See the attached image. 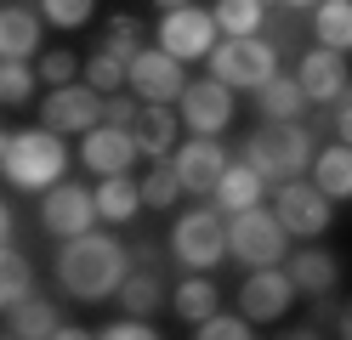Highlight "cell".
<instances>
[{
    "label": "cell",
    "instance_id": "obj_1",
    "mask_svg": "<svg viewBox=\"0 0 352 340\" xmlns=\"http://www.w3.org/2000/svg\"><path fill=\"white\" fill-rule=\"evenodd\" d=\"M125 272H131V249L120 238L97 233V227L63 238V249H57V284L69 289L74 301H85V306L114 301L120 284H125Z\"/></svg>",
    "mask_w": 352,
    "mask_h": 340
},
{
    "label": "cell",
    "instance_id": "obj_2",
    "mask_svg": "<svg viewBox=\"0 0 352 340\" xmlns=\"http://www.w3.org/2000/svg\"><path fill=\"white\" fill-rule=\"evenodd\" d=\"M313 142L318 136L301 120H261V131L245 136V165L261 170L267 181H290L313 165Z\"/></svg>",
    "mask_w": 352,
    "mask_h": 340
},
{
    "label": "cell",
    "instance_id": "obj_3",
    "mask_svg": "<svg viewBox=\"0 0 352 340\" xmlns=\"http://www.w3.org/2000/svg\"><path fill=\"white\" fill-rule=\"evenodd\" d=\"M63 170H69V148H63V136L52 125L12 131V148L0 159V176H6L12 188L40 193V188H52V181H63Z\"/></svg>",
    "mask_w": 352,
    "mask_h": 340
},
{
    "label": "cell",
    "instance_id": "obj_4",
    "mask_svg": "<svg viewBox=\"0 0 352 340\" xmlns=\"http://www.w3.org/2000/svg\"><path fill=\"white\" fill-rule=\"evenodd\" d=\"M228 256L239 267H278L290 256V233L267 204H250V210L228 216Z\"/></svg>",
    "mask_w": 352,
    "mask_h": 340
},
{
    "label": "cell",
    "instance_id": "obj_5",
    "mask_svg": "<svg viewBox=\"0 0 352 340\" xmlns=\"http://www.w3.org/2000/svg\"><path fill=\"white\" fill-rule=\"evenodd\" d=\"M210 74L233 91H256L261 80L278 74V45L261 34H222V45H210Z\"/></svg>",
    "mask_w": 352,
    "mask_h": 340
},
{
    "label": "cell",
    "instance_id": "obj_6",
    "mask_svg": "<svg viewBox=\"0 0 352 340\" xmlns=\"http://www.w3.org/2000/svg\"><path fill=\"white\" fill-rule=\"evenodd\" d=\"M165 238H170V256L182 261L188 272H210L216 261L228 256V227H222V210H182Z\"/></svg>",
    "mask_w": 352,
    "mask_h": 340
},
{
    "label": "cell",
    "instance_id": "obj_7",
    "mask_svg": "<svg viewBox=\"0 0 352 340\" xmlns=\"http://www.w3.org/2000/svg\"><path fill=\"white\" fill-rule=\"evenodd\" d=\"M273 216L284 221V233H290V238H307V244H313L324 227L336 221V199L318 193L313 181L290 176V181H278V193H273Z\"/></svg>",
    "mask_w": 352,
    "mask_h": 340
},
{
    "label": "cell",
    "instance_id": "obj_8",
    "mask_svg": "<svg viewBox=\"0 0 352 340\" xmlns=\"http://www.w3.org/2000/svg\"><path fill=\"white\" fill-rule=\"evenodd\" d=\"M40 120H46L57 136H85L91 125H102V91L69 80V85H52L46 102H40Z\"/></svg>",
    "mask_w": 352,
    "mask_h": 340
},
{
    "label": "cell",
    "instance_id": "obj_9",
    "mask_svg": "<svg viewBox=\"0 0 352 340\" xmlns=\"http://www.w3.org/2000/svg\"><path fill=\"white\" fill-rule=\"evenodd\" d=\"M40 227L52 238H74L97 227V193L85 181H52L46 199H40Z\"/></svg>",
    "mask_w": 352,
    "mask_h": 340
},
{
    "label": "cell",
    "instance_id": "obj_10",
    "mask_svg": "<svg viewBox=\"0 0 352 340\" xmlns=\"http://www.w3.org/2000/svg\"><path fill=\"white\" fill-rule=\"evenodd\" d=\"M176 113H182V125L193 136H222L233 125V85L222 80H188L182 85V97H176Z\"/></svg>",
    "mask_w": 352,
    "mask_h": 340
},
{
    "label": "cell",
    "instance_id": "obj_11",
    "mask_svg": "<svg viewBox=\"0 0 352 340\" xmlns=\"http://www.w3.org/2000/svg\"><path fill=\"white\" fill-rule=\"evenodd\" d=\"M182 68H188V63H176L170 52H160V45H142V52L125 63V85L137 91L142 102H176V97H182V85H188Z\"/></svg>",
    "mask_w": 352,
    "mask_h": 340
},
{
    "label": "cell",
    "instance_id": "obj_12",
    "mask_svg": "<svg viewBox=\"0 0 352 340\" xmlns=\"http://www.w3.org/2000/svg\"><path fill=\"white\" fill-rule=\"evenodd\" d=\"M216 34H222V29H216V17L199 12V6H176V12L160 17V52H170L176 63H199V57H210Z\"/></svg>",
    "mask_w": 352,
    "mask_h": 340
},
{
    "label": "cell",
    "instance_id": "obj_13",
    "mask_svg": "<svg viewBox=\"0 0 352 340\" xmlns=\"http://www.w3.org/2000/svg\"><path fill=\"white\" fill-rule=\"evenodd\" d=\"M296 301V284H290V272L278 267H250V278L239 284V312L250 317V324H278L284 312H290Z\"/></svg>",
    "mask_w": 352,
    "mask_h": 340
},
{
    "label": "cell",
    "instance_id": "obj_14",
    "mask_svg": "<svg viewBox=\"0 0 352 340\" xmlns=\"http://www.w3.org/2000/svg\"><path fill=\"white\" fill-rule=\"evenodd\" d=\"M222 170H228V148H216V136H188V142H176L182 193H216Z\"/></svg>",
    "mask_w": 352,
    "mask_h": 340
},
{
    "label": "cell",
    "instance_id": "obj_15",
    "mask_svg": "<svg viewBox=\"0 0 352 340\" xmlns=\"http://www.w3.org/2000/svg\"><path fill=\"white\" fill-rule=\"evenodd\" d=\"M80 159H85V170L91 176H120L131 170V159H137V136H131L125 125H91L85 131V142H80Z\"/></svg>",
    "mask_w": 352,
    "mask_h": 340
},
{
    "label": "cell",
    "instance_id": "obj_16",
    "mask_svg": "<svg viewBox=\"0 0 352 340\" xmlns=\"http://www.w3.org/2000/svg\"><path fill=\"white\" fill-rule=\"evenodd\" d=\"M296 80L307 91V102H341V91L352 85L346 80V57L329 52V45H313V52L296 63Z\"/></svg>",
    "mask_w": 352,
    "mask_h": 340
},
{
    "label": "cell",
    "instance_id": "obj_17",
    "mask_svg": "<svg viewBox=\"0 0 352 340\" xmlns=\"http://www.w3.org/2000/svg\"><path fill=\"white\" fill-rule=\"evenodd\" d=\"M284 272H290L296 295H329V289L341 284V261L329 256V249H318V244H307V249H296V256H284Z\"/></svg>",
    "mask_w": 352,
    "mask_h": 340
},
{
    "label": "cell",
    "instance_id": "obj_18",
    "mask_svg": "<svg viewBox=\"0 0 352 340\" xmlns=\"http://www.w3.org/2000/svg\"><path fill=\"white\" fill-rule=\"evenodd\" d=\"M40 12L29 6H0V63H29L40 52Z\"/></svg>",
    "mask_w": 352,
    "mask_h": 340
},
{
    "label": "cell",
    "instance_id": "obj_19",
    "mask_svg": "<svg viewBox=\"0 0 352 340\" xmlns=\"http://www.w3.org/2000/svg\"><path fill=\"white\" fill-rule=\"evenodd\" d=\"M261 193H267V176L250 170L245 159H239V165L228 159V170H222V181H216L210 199H216V210H222V216H239V210H250V204H261Z\"/></svg>",
    "mask_w": 352,
    "mask_h": 340
},
{
    "label": "cell",
    "instance_id": "obj_20",
    "mask_svg": "<svg viewBox=\"0 0 352 340\" xmlns=\"http://www.w3.org/2000/svg\"><path fill=\"white\" fill-rule=\"evenodd\" d=\"M131 136H137V153L165 159V153L176 148V113H170V102H142V113H137V125H131Z\"/></svg>",
    "mask_w": 352,
    "mask_h": 340
},
{
    "label": "cell",
    "instance_id": "obj_21",
    "mask_svg": "<svg viewBox=\"0 0 352 340\" xmlns=\"http://www.w3.org/2000/svg\"><path fill=\"white\" fill-rule=\"evenodd\" d=\"M57 324H63V312L52 301H34V295H29V301H17L6 312V329H0V335H6V340H52Z\"/></svg>",
    "mask_w": 352,
    "mask_h": 340
},
{
    "label": "cell",
    "instance_id": "obj_22",
    "mask_svg": "<svg viewBox=\"0 0 352 340\" xmlns=\"http://www.w3.org/2000/svg\"><path fill=\"white\" fill-rule=\"evenodd\" d=\"M91 193H97V221H114L120 227V221H131L142 210V181H131L125 170L120 176H102Z\"/></svg>",
    "mask_w": 352,
    "mask_h": 340
},
{
    "label": "cell",
    "instance_id": "obj_23",
    "mask_svg": "<svg viewBox=\"0 0 352 340\" xmlns=\"http://www.w3.org/2000/svg\"><path fill=\"white\" fill-rule=\"evenodd\" d=\"M256 108H261V120H301L307 91H301L296 74H273V80L256 85Z\"/></svg>",
    "mask_w": 352,
    "mask_h": 340
},
{
    "label": "cell",
    "instance_id": "obj_24",
    "mask_svg": "<svg viewBox=\"0 0 352 340\" xmlns=\"http://www.w3.org/2000/svg\"><path fill=\"white\" fill-rule=\"evenodd\" d=\"M313 188L329 193V199H352V148L346 142L313 153Z\"/></svg>",
    "mask_w": 352,
    "mask_h": 340
},
{
    "label": "cell",
    "instance_id": "obj_25",
    "mask_svg": "<svg viewBox=\"0 0 352 340\" xmlns=\"http://www.w3.org/2000/svg\"><path fill=\"white\" fill-rule=\"evenodd\" d=\"M170 301V289H165V278L153 267H137V272H125V284H120V306L125 312H137V317H153Z\"/></svg>",
    "mask_w": 352,
    "mask_h": 340
},
{
    "label": "cell",
    "instance_id": "obj_26",
    "mask_svg": "<svg viewBox=\"0 0 352 340\" xmlns=\"http://www.w3.org/2000/svg\"><path fill=\"white\" fill-rule=\"evenodd\" d=\"M313 40L329 52H352V0H318L313 6Z\"/></svg>",
    "mask_w": 352,
    "mask_h": 340
},
{
    "label": "cell",
    "instance_id": "obj_27",
    "mask_svg": "<svg viewBox=\"0 0 352 340\" xmlns=\"http://www.w3.org/2000/svg\"><path fill=\"white\" fill-rule=\"evenodd\" d=\"M170 306H176L182 324H199V317H210L216 306H222V289H216L205 272H193V278H182V284L170 289Z\"/></svg>",
    "mask_w": 352,
    "mask_h": 340
},
{
    "label": "cell",
    "instance_id": "obj_28",
    "mask_svg": "<svg viewBox=\"0 0 352 340\" xmlns=\"http://www.w3.org/2000/svg\"><path fill=\"white\" fill-rule=\"evenodd\" d=\"M34 295V267L23 249H12V244H0V312H12L17 301H29Z\"/></svg>",
    "mask_w": 352,
    "mask_h": 340
},
{
    "label": "cell",
    "instance_id": "obj_29",
    "mask_svg": "<svg viewBox=\"0 0 352 340\" xmlns=\"http://www.w3.org/2000/svg\"><path fill=\"white\" fill-rule=\"evenodd\" d=\"M210 17H216V29H222V34H261V23H267V0H216Z\"/></svg>",
    "mask_w": 352,
    "mask_h": 340
},
{
    "label": "cell",
    "instance_id": "obj_30",
    "mask_svg": "<svg viewBox=\"0 0 352 340\" xmlns=\"http://www.w3.org/2000/svg\"><path fill=\"white\" fill-rule=\"evenodd\" d=\"M182 199V176H176V159H153V170L142 176V204L148 210H170Z\"/></svg>",
    "mask_w": 352,
    "mask_h": 340
},
{
    "label": "cell",
    "instance_id": "obj_31",
    "mask_svg": "<svg viewBox=\"0 0 352 340\" xmlns=\"http://www.w3.org/2000/svg\"><path fill=\"white\" fill-rule=\"evenodd\" d=\"M34 91H40V74L29 63H0V108H29Z\"/></svg>",
    "mask_w": 352,
    "mask_h": 340
},
{
    "label": "cell",
    "instance_id": "obj_32",
    "mask_svg": "<svg viewBox=\"0 0 352 340\" xmlns=\"http://www.w3.org/2000/svg\"><path fill=\"white\" fill-rule=\"evenodd\" d=\"M80 80H85V85H97L102 97H108V91H120V85H125V57H114V52H102V45H97V52L85 57Z\"/></svg>",
    "mask_w": 352,
    "mask_h": 340
},
{
    "label": "cell",
    "instance_id": "obj_33",
    "mask_svg": "<svg viewBox=\"0 0 352 340\" xmlns=\"http://www.w3.org/2000/svg\"><path fill=\"white\" fill-rule=\"evenodd\" d=\"M193 335H199V340H250L256 329H250L245 312H222V306H216L210 317H199V324H193Z\"/></svg>",
    "mask_w": 352,
    "mask_h": 340
},
{
    "label": "cell",
    "instance_id": "obj_34",
    "mask_svg": "<svg viewBox=\"0 0 352 340\" xmlns=\"http://www.w3.org/2000/svg\"><path fill=\"white\" fill-rule=\"evenodd\" d=\"M102 52H114V57H137L142 52V23L131 17V12H120V17H108V34H102Z\"/></svg>",
    "mask_w": 352,
    "mask_h": 340
},
{
    "label": "cell",
    "instance_id": "obj_35",
    "mask_svg": "<svg viewBox=\"0 0 352 340\" xmlns=\"http://www.w3.org/2000/svg\"><path fill=\"white\" fill-rule=\"evenodd\" d=\"M91 12H97V0H40V17L52 29H85Z\"/></svg>",
    "mask_w": 352,
    "mask_h": 340
},
{
    "label": "cell",
    "instance_id": "obj_36",
    "mask_svg": "<svg viewBox=\"0 0 352 340\" xmlns=\"http://www.w3.org/2000/svg\"><path fill=\"white\" fill-rule=\"evenodd\" d=\"M69 80H80V57L74 52H63V45H57V52H40V85H69Z\"/></svg>",
    "mask_w": 352,
    "mask_h": 340
},
{
    "label": "cell",
    "instance_id": "obj_37",
    "mask_svg": "<svg viewBox=\"0 0 352 340\" xmlns=\"http://www.w3.org/2000/svg\"><path fill=\"white\" fill-rule=\"evenodd\" d=\"M97 335H102V340H153L160 329H153L148 317H137V312H125V317H114V324H102Z\"/></svg>",
    "mask_w": 352,
    "mask_h": 340
},
{
    "label": "cell",
    "instance_id": "obj_38",
    "mask_svg": "<svg viewBox=\"0 0 352 340\" xmlns=\"http://www.w3.org/2000/svg\"><path fill=\"white\" fill-rule=\"evenodd\" d=\"M137 113H142V108L131 102V97H120V91H108V97H102V120H108V125H125V131H131V125H137Z\"/></svg>",
    "mask_w": 352,
    "mask_h": 340
},
{
    "label": "cell",
    "instance_id": "obj_39",
    "mask_svg": "<svg viewBox=\"0 0 352 340\" xmlns=\"http://www.w3.org/2000/svg\"><path fill=\"white\" fill-rule=\"evenodd\" d=\"M336 142L352 148V85L341 91V102H336Z\"/></svg>",
    "mask_w": 352,
    "mask_h": 340
},
{
    "label": "cell",
    "instance_id": "obj_40",
    "mask_svg": "<svg viewBox=\"0 0 352 340\" xmlns=\"http://www.w3.org/2000/svg\"><path fill=\"white\" fill-rule=\"evenodd\" d=\"M131 261H137V267H153V261H160V244H153V238H137V244H131Z\"/></svg>",
    "mask_w": 352,
    "mask_h": 340
},
{
    "label": "cell",
    "instance_id": "obj_41",
    "mask_svg": "<svg viewBox=\"0 0 352 340\" xmlns=\"http://www.w3.org/2000/svg\"><path fill=\"white\" fill-rule=\"evenodd\" d=\"M336 335L352 340V301H341V312H336Z\"/></svg>",
    "mask_w": 352,
    "mask_h": 340
},
{
    "label": "cell",
    "instance_id": "obj_42",
    "mask_svg": "<svg viewBox=\"0 0 352 340\" xmlns=\"http://www.w3.org/2000/svg\"><path fill=\"white\" fill-rule=\"evenodd\" d=\"M80 335H85V329H80V324H69V317H63V324H57V335H52V340H80Z\"/></svg>",
    "mask_w": 352,
    "mask_h": 340
},
{
    "label": "cell",
    "instance_id": "obj_43",
    "mask_svg": "<svg viewBox=\"0 0 352 340\" xmlns=\"http://www.w3.org/2000/svg\"><path fill=\"white\" fill-rule=\"evenodd\" d=\"M6 233H12V210L0 204V244H6Z\"/></svg>",
    "mask_w": 352,
    "mask_h": 340
},
{
    "label": "cell",
    "instance_id": "obj_44",
    "mask_svg": "<svg viewBox=\"0 0 352 340\" xmlns=\"http://www.w3.org/2000/svg\"><path fill=\"white\" fill-rule=\"evenodd\" d=\"M160 12H176V6H193V0H153Z\"/></svg>",
    "mask_w": 352,
    "mask_h": 340
},
{
    "label": "cell",
    "instance_id": "obj_45",
    "mask_svg": "<svg viewBox=\"0 0 352 340\" xmlns=\"http://www.w3.org/2000/svg\"><path fill=\"white\" fill-rule=\"evenodd\" d=\"M284 6H290V12H313L318 0H284Z\"/></svg>",
    "mask_w": 352,
    "mask_h": 340
},
{
    "label": "cell",
    "instance_id": "obj_46",
    "mask_svg": "<svg viewBox=\"0 0 352 340\" xmlns=\"http://www.w3.org/2000/svg\"><path fill=\"white\" fill-rule=\"evenodd\" d=\"M6 148H12V131H0V159H6Z\"/></svg>",
    "mask_w": 352,
    "mask_h": 340
}]
</instances>
